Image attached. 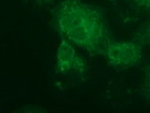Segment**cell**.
Returning a JSON list of instances; mask_svg holds the SVG:
<instances>
[{
  "label": "cell",
  "instance_id": "cell-1",
  "mask_svg": "<svg viewBox=\"0 0 150 113\" xmlns=\"http://www.w3.org/2000/svg\"><path fill=\"white\" fill-rule=\"evenodd\" d=\"M52 20L60 36L92 56L103 54L112 40L103 10L81 0H63L54 10Z\"/></svg>",
  "mask_w": 150,
  "mask_h": 113
},
{
  "label": "cell",
  "instance_id": "cell-2",
  "mask_svg": "<svg viewBox=\"0 0 150 113\" xmlns=\"http://www.w3.org/2000/svg\"><path fill=\"white\" fill-rule=\"evenodd\" d=\"M103 56L115 70H125L135 67L143 57V47L139 41H112L106 47Z\"/></svg>",
  "mask_w": 150,
  "mask_h": 113
},
{
  "label": "cell",
  "instance_id": "cell-3",
  "mask_svg": "<svg viewBox=\"0 0 150 113\" xmlns=\"http://www.w3.org/2000/svg\"><path fill=\"white\" fill-rule=\"evenodd\" d=\"M85 70L86 65L82 57L76 53L72 42L62 36L56 52V71L62 75H67L72 73L84 74Z\"/></svg>",
  "mask_w": 150,
  "mask_h": 113
},
{
  "label": "cell",
  "instance_id": "cell-4",
  "mask_svg": "<svg viewBox=\"0 0 150 113\" xmlns=\"http://www.w3.org/2000/svg\"><path fill=\"white\" fill-rule=\"evenodd\" d=\"M124 22L150 18V0H109Z\"/></svg>",
  "mask_w": 150,
  "mask_h": 113
},
{
  "label": "cell",
  "instance_id": "cell-5",
  "mask_svg": "<svg viewBox=\"0 0 150 113\" xmlns=\"http://www.w3.org/2000/svg\"><path fill=\"white\" fill-rule=\"evenodd\" d=\"M141 92H142V96L146 98V101L150 102V61L147 63V66L144 68Z\"/></svg>",
  "mask_w": 150,
  "mask_h": 113
},
{
  "label": "cell",
  "instance_id": "cell-6",
  "mask_svg": "<svg viewBox=\"0 0 150 113\" xmlns=\"http://www.w3.org/2000/svg\"><path fill=\"white\" fill-rule=\"evenodd\" d=\"M137 41H139L141 44H146L150 47V18L141 26L139 33L137 34Z\"/></svg>",
  "mask_w": 150,
  "mask_h": 113
},
{
  "label": "cell",
  "instance_id": "cell-7",
  "mask_svg": "<svg viewBox=\"0 0 150 113\" xmlns=\"http://www.w3.org/2000/svg\"><path fill=\"white\" fill-rule=\"evenodd\" d=\"M56 0H34V2L37 3L39 7H47L49 5L54 3Z\"/></svg>",
  "mask_w": 150,
  "mask_h": 113
}]
</instances>
